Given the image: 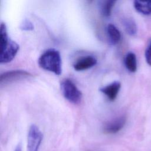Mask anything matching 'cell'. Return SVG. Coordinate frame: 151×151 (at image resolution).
<instances>
[{"mask_svg": "<svg viewBox=\"0 0 151 151\" xmlns=\"http://www.w3.org/2000/svg\"><path fill=\"white\" fill-rule=\"evenodd\" d=\"M19 49L18 44L8 37L6 24L2 22L0 29V63L5 64L11 61Z\"/></svg>", "mask_w": 151, "mask_h": 151, "instance_id": "cell-1", "label": "cell"}, {"mask_svg": "<svg viewBox=\"0 0 151 151\" xmlns=\"http://www.w3.org/2000/svg\"><path fill=\"white\" fill-rule=\"evenodd\" d=\"M39 66L47 71L59 76L62 72V61L60 52L55 49H49L43 52L38 60Z\"/></svg>", "mask_w": 151, "mask_h": 151, "instance_id": "cell-2", "label": "cell"}, {"mask_svg": "<svg viewBox=\"0 0 151 151\" xmlns=\"http://www.w3.org/2000/svg\"><path fill=\"white\" fill-rule=\"evenodd\" d=\"M61 90L66 100L74 104H79L82 99V93L70 78H65L60 84Z\"/></svg>", "mask_w": 151, "mask_h": 151, "instance_id": "cell-3", "label": "cell"}, {"mask_svg": "<svg viewBox=\"0 0 151 151\" xmlns=\"http://www.w3.org/2000/svg\"><path fill=\"white\" fill-rule=\"evenodd\" d=\"M43 139V134L38 126L31 124L27 137V151H38Z\"/></svg>", "mask_w": 151, "mask_h": 151, "instance_id": "cell-4", "label": "cell"}, {"mask_svg": "<svg viewBox=\"0 0 151 151\" xmlns=\"http://www.w3.org/2000/svg\"><path fill=\"white\" fill-rule=\"evenodd\" d=\"M29 72L22 70H10L4 72L0 76V83L1 85L12 83L15 81L23 80L31 77Z\"/></svg>", "mask_w": 151, "mask_h": 151, "instance_id": "cell-5", "label": "cell"}, {"mask_svg": "<svg viewBox=\"0 0 151 151\" xmlns=\"http://www.w3.org/2000/svg\"><path fill=\"white\" fill-rule=\"evenodd\" d=\"M126 122V116H121L119 117H117L104 124L103 128V133L109 134H116L123 128Z\"/></svg>", "mask_w": 151, "mask_h": 151, "instance_id": "cell-6", "label": "cell"}, {"mask_svg": "<svg viewBox=\"0 0 151 151\" xmlns=\"http://www.w3.org/2000/svg\"><path fill=\"white\" fill-rule=\"evenodd\" d=\"M97 59L91 55H87L81 57L77 60L73 64L74 69L76 71H80L89 69L96 65Z\"/></svg>", "mask_w": 151, "mask_h": 151, "instance_id": "cell-7", "label": "cell"}, {"mask_svg": "<svg viewBox=\"0 0 151 151\" xmlns=\"http://www.w3.org/2000/svg\"><path fill=\"white\" fill-rule=\"evenodd\" d=\"M121 87V84L118 81H115L100 89V91L103 93L108 99L113 101L116 99Z\"/></svg>", "mask_w": 151, "mask_h": 151, "instance_id": "cell-8", "label": "cell"}, {"mask_svg": "<svg viewBox=\"0 0 151 151\" xmlns=\"http://www.w3.org/2000/svg\"><path fill=\"white\" fill-rule=\"evenodd\" d=\"M107 33L109 41L112 45L117 44L121 39V33L118 28L113 24H109L107 27Z\"/></svg>", "mask_w": 151, "mask_h": 151, "instance_id": "cell-9", "label": "cell"}, {"mask_svg": "<svg viewBox=\"0 0 151 151\" xmlns=\"http://www.w3.org/2000/svg\"><path fill=\"white\" fill-rule=\"evenodd\" d=\"M133 5L138 12L143 15L151 14V1H134Z\"/></svg>", "mask_w": 151, "mask_h": 151, "instance_id": "cell-10", "label": "cell"}, {"mask_svg": "<svg viewBox=\"0 0 151 151\" xmlns=\"http://www.w3.org/2000/svg\"><path fill=\"white\" fill-rule=\"evenodd\" d=\"M124 64L130 72H136L137 70V60L135 54L132 52L127 53L124 58Z\"/></svg>", "mask_w": 151, "mask_h": 151, "instance_id": "cell-11", "label": "cell"}, {"mask_svg": "<svg viewBox=\"0 0 151 151\" xmlns=\"http://www.w3.org/2000/svg\"><path fill=\"white\" fill-rule=\"evenodd\" d=\"M123 25L127 33L130 35H134L137 33V26L134 20L127 18L123 20Z\"/></svg>", "mask_w": 151, "mask_h": 151, "instance_id": "cell-12", "label": "cell"}, {"mask_svg": "<svg viewBox=\"0 0 151 151\" xmlns=\"http://www.w3.org/2000/svg\"><path fill=\"white\" fill-rule=\"evenodd\" d=\"M116 2V1H113V0L105 1L101 6V14L104 17H109L111 14L112 8H113Z\"/></svg>", "mask_w": 151, "mask_h": 151, "instance_id": "cell-13", "label": "cell"}, {"mask_svg": "<svg viewBox=\"0 0 151 151\" xmlns=\"http://www.w3.org/2000/svg\"><path fill=\"white\" fill-rule=\"evenodd\" d=\"M19 28L23 31H32L34 29V25L29 19H25L22 22Z\"/></svg>", "mask_w": 151, "mask_h": 151, "instance_id": "cell-14", "label": "cell"}, {"mask_svg": "<svg viewBox=\"0 0 151 151\" xmlns=\"http://www.w3.org/2000/svg\"><path fill=\"white\" fill-rule=\"evenodd\" d=\"M145 58L147 63L151 66V40L145 51Z\"/></svg>", "mask_w": 151, "mask_h": 151, "instance_id": "cell-15", "label": "cell"}, {"mask_svg": "<svg viewBox=\"0 0 151 151\" xmlns=\"http://www.w3.org/2000/svg\"><path fill=\"white\" fill-rule=\"evenodd\" d=\"M15 151H22V150H21V146H20L19 145H18L16 147V148H15Z\"/></svg>", "mask_w": 151, "mask_h": 151, "instance_id": "cell-16", "label": "cell"}]
</instances>
